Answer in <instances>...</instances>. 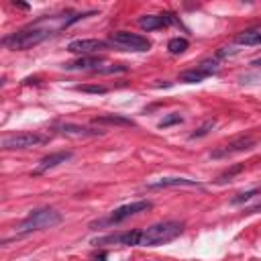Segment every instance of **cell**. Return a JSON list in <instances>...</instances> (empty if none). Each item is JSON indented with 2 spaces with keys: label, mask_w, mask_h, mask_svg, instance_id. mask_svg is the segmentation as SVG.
<instances>
[{
  "label": "cell",
  "mask_w": 261,
  "mask_h": 261,
  "mask_svg": "<svg viewBox=\"0 0 261 261\" xmlns=\"http://www.w3.org/2000/svg\"><path fill=\"white\" fill-rule=\"evenodd\" d=\"M94 12H71V10H65V12H57V14H47V16H41L37 20H33L31 24L22 27L20 31L16 33H10L8 37L2 39V45L6 49H12V51H24V49H31L43 41H47L49 37L57 35L59 31L67 29L69 24L90 16Z\"/></svg>",
  "instance_id": "obj_1"
},
{
  "label": "cell",
  "mask_w": 261,
  "mask_h": 261,
  "mask_svg": "<svg viewBox=\"0 0 261 261\" xmlns=\"http://www.w3.org/2000/svg\"><path fill=\"white\" fill-rule=\"evenodd\" d=\"M184 232L181 220H163L147 228H139V247H159Z\"/></svg>",
  "instance_id": "obj_2"
},
{
  "label": "cell",
  "mask_w": 261,
  "mask_h": 261,
  "mask_svg": "<svg viewBox=\"0 0 261 261\" xmlns=\"http://www.w3.org/2000/svg\"><path fill=\"white\" fill-rule=\"evenodd\" d=\"M63 220L61 212H57L55 208H37L33 212H29V216L18 224L16 228V237L12 239H20L24 234H31L35 230H45V228H53ZM12 239H4V245H8Z\"/></svg>",
  "instance_id": "obj_3"
},
{
  "label": "cell",
  "mask_w": 261,
  "mask_h": 261,
  "mask_svg": "<svg viewBox=\"0 0 261 261\" xmlns=\"http://www.w3.org/2000/svg\"><path fill=\"white\" fill-rule=\"evenodd\" d=\"M151 208H153V204H151L149 200H137V202L118 206V208L112 210L106 218L96 220V222H92L90 226H92V228H98V226H112V224H118V222H122V220H126V218H130V216H135V214L147 212V210H151Z\"/></svg>",
  "instance_id": "obj_4"
},
{
  "label": "cell",
  "mask_w": 261,
  "mask_h": 261,
  "mask_svg": "<svg viewBox=\"0 0 261 261\" xmlns=\"http://www.w3.org/2000/svg\"><path fill=\"white\" fill-rule=\"evenodd\" d=\"M108 43L118 47V49H124V51H149L151 49V41L143 35H137V33H130V31H116V33H110L108 37Z\"/></svg>",
  "instance_id": "obj_5"
},
{
  "label": "cell",
  "mask_w": 261,
  "mask_h": 261,
  "mask_svg": "<svg viewBox=\"0 0 261 261\" xmlns=\"http://www.w3.org/2000/svg\"><path fill=\"white\" fill-rule=\"evenodd\" d=\"M47 139L37 135V133H16V135H6L2 137L0 145L4 151H14V149H29V147H35V145H41L45 143Z\"/></svg>",
  "instance_id": "obj_6"
},
{
  "label": "cell",
  "mask_w": 261,
  "mask_h": 261,
  "mask_svg": "<svg viewBox=\"0 0 261 261\" xmlns=\"http://www.w3.org/2000/svg\"><path fill=\"white\" fill-rule=\"evenodd\" d=\"M255 147V139L251 135H241L237 139H232L230 143L218 147L216 151H212V157L214 159H222V157H230L234 153H243V151H249Z\"/></svg>",
  "instance_id": "obj_7"
},
{
  "label": "cell",
  "mask_w": 261,
  "mask_h": 261,
  "mask_svg": "<svg viewBox=\"0 0 261 261\" xmlns=\"http://www.w3.org/2000/svg\"><path fill=\"white\" fill-rule=\"evenodd\" d=\"M108 45L110 43L102 41V39H75V41L67 43V51L69 53H80L84 57V55H94V53L106 51Z\"/></svg>",
  "instance_id": "obj_8"
},
{
  "label": "cell",
  "mask_w": 261,
  "mask_h": 261,
  "mask_svg": "<svg viewBox=\"0 0 261 261\" xmlns=\"http://www.w3.org/2000/svg\"><path fill=\"white\" fill-rule=\"evenodd\" d=\"M175 18L171 12H165V14H145L139 18V27L145 29V31H157V29H165L169 24H173Z\"/></svg>",
  "instance_id": "obj_9"
},
{
  "label": "cell",
  "mask_w": 261,
  "mask_h": 261,
  "mask_svg": "<svg viewBox=\"0 0 261 261\" xmlns=\"http://www.w3.org/2000/svg\"><path fill=\"white\" fill-rule=\"evenodd\" d=\"M202 188L200 181L196 179H188V177H161L157 181H151L147 184L149 190H159V188Z\"/></svg>",
  "instance_id": "obj_10"
},
{
  "label": "cell",
  "mask_w": 261,
  "mask_h": 261,
  "mask_svg": "<svg viewBox=\"0 0 261 261\" xmlns=\"http://www.w3.org/2000/svg\"><path fill=\"white\" fill-rule=\"evenodd\" d=\"M69 159H71V153H69V151H57V153L45 155V157L39 161V167L35 169V173H43V171H47V169H51V167H57V165H61V163H65V161H69Z\"/></svg>",
  "instance_id": "obj_11"
},
{
  "label": "cell",
  "mask_w": 261,
  "mask_h": 261,
  "mask_svg": "<svg viewBox=\"0 0 261 261\" xmlns=\"http://www.w3.org/2000/svg\"><path fill=\"white\" fill-rule=\"evenodd\" d=\"M57 130L65 137H75V139H84V137H96V135H102V130H94V128H88V126H82V124H71V122H65V124H59Z\"/></svg>",
  "instance_id": "obj_12"
},
{
  "label": "cell",
  "mask_w": 261,
  "mask_h": 261,
  "mask_svg": "<svg viewBox=\"0 0 261 261\" xmlns=\"http://www.w3.org/2000/svg\"><path fill=\"white\" fill-rule=\"evenodd\" d=\"M100 63H102V57H96V55H84V57H80V59H75V61H69V63H65L63 67L65 69H69V71H84V69H96V67H100Z\"/></svg>",
  "instance_id": "obj_13"
},
{
  "label": "cell",
  "mask_w": 261,
  "mask_h": 261,
  "mask_svg": "<svg viewBox=\"0 0 261 261\" xmlns=\"http://www.w3.org/2000/svg\"><path fill=\"white\" fill-rule=\"evenodd\" d=\"M96 124H114V126H135V122L126 116H120V114H102L98 118H94Z\"/></svg>",
  "instance_id": "obj_14"
},
{
  "label": "cell",
  "mask_w": 261,
  "mask_h": 261,
  "mask_svg": "<svg viewBox=\"0 0 261 261\" xmlns=\"http://www.w3.org/2000/svg\"><path fill=\"white\" fill-rule=\"evenodd\" d=\"M234 41H237L239 45H245V47L261 45V31H255V29H251V31H243V33H239V35L234 37Z\"/></svg>",
  "instance_id": "obj_15"
},
{
  "label": "cell",
  "mask_w": 261,
  "mask_h": 261,
  "mask_svg": "<svg viewBox=\"0 0 261 261\" xmlns=\"http://www.w3.org/2000/svg\"><path fill=\"white\" fill-rule=\"evenodd\" d=\"M188 47H190V43H188V39H184V37H173V39H169V43H167V49H169L171 55H179V53H184Z\"/></svg>",
  "instance_id": "obj_16"
},
{
  "label": "cell",
  "mask_w": 261,
  "mask_h": 261,
  "mask_svg": "<svg viewBox=\"0 0 261 261\" xmlns=\"http://www.w3.org/2000/svg\"><path fill=\"white\" fill-rule=\"evenodd\" d=\"M208 75L204 73V71H200L198 67H194V69H188V71H184L181 75H179V80L181 82H188V84H200L202 80H206Z\"/></svg>",
  "instance_id": "obj_17"
},
{
  "label": "cell",
  "mask_w": 261,
  "mask_h": 261,
  "mask_svg": "<svg viewBox=\"0 0 261 261\" xmlns=\"http://www.w3.org/2000/svg\"><path fill=\"white\" fill-rule=\"evenodd\" d=\"M214 126H216V120H214V118H210V120H206L202 126H198V128L190 135V139H202V137H206Z\"/></svg>",
  "instance_id": "obj_18"
},
{
  "label": "cell",
  "mask_w": 261,
  "mask_h": 261,
  "mask_svg": "<svg viewBox=\"0 0 261 261\" xmlns=\"http://www.w3.org/2000/svg\"><path fill=\"white\" fill-rule=\"evenodd\" d=\"M243 169H245V165H243V163H237V165H232L230 169H224V171L218 175V179H216V181H220V184H222V181H228V179H232L237 173H241Z\"/></svg>",
  "instance_id": "obj_19"
},
{
  "label": "cell",
  "mask_w": 261,
  "mask_h": 261,
  "mask_svg": "<svg viewBox=\"0 0 261 261\" xmlns=\"http://www.w3.org/2000/svg\"><path fill=\"white\" fill-rule=\"evenodd\" d=\"M257 194H261V188H253V190H247V192H241V194H237L230 202L232 204H243V202H247V200H251L253 196H257Z\"/></svg>",
  "instance_id": "obj_20"
},
{
  "label": "cell",
  "mask_w": 261,
  "mask_h": 261,
  "mask_svg": "<svg viewBox=\"0 0 261 261\" xmlns=\"http://www.w3.org/2000/svg\"><path fill=\"white\" fill-rule=\"evenodd\" d=\"M198 69L204 71L206 75H212V73L218 71V61H216V59H204V61L198 65Z\"/></svg>",
  "instance_id": "obj_21"
},
{
  "label": "cell",
  "mask_w": 261,
  "mask_h": 261,
  "mask_svg": "<svg viewBox=\"0 0 261 261\" xmlns=\"http://www.w3.org/2000/svg\"><path fill=\"white\" fill-rule=\"evenodd\" d=\"M179 122H181V116H179L177 112H173V114L165 116L163 120H159V128H167V126H171V124H179Z\"/></svg>",
  "instance_id": "obj_22"
},
{
  "label": "cell",
  "mask_w": 261,
  "mask_h": 261,
  "mask_svg": "<svg viewBox=\"0 0 261 261\" xmlns=\"http://www.w3.org/2000/svg\"><path fill=\"white\" fill-rule=\"evenodd\" d=\"M96 73H118V71H126V65H108V67H96Z\"/></svg>",
  "instance_id": "obj_23"
},
{
  "label": "cell",
  "mask_w": 261,
  "mask_h": 261,
  "mask_svg": "<svg viewBox=\"0 0 261 261\" xmlns=\"http://www.w3.org/2000/svg\"><path fill=\"white\" fill-rule=\"evenodd\" d=\"M77 92H88V94H106L104 86H77Z\"/></svg>",
  "instance_id": "obj_24"
},
{
  "label": "cell",
  "mask_w": 261,
  "mask_h": 261,
  "mask_svg": "<svg viewBox=\"0 0 261 261\" xmlns=\"http://www.w3.org/2000/svg\"><path fill=\"white\" fill-rule=\"evenodd\" d=\"M261 210V202L259 204H255V206H251V208H247L245 210V214H255V212H259Z\"/></svg>",
  "instance_id": "obj_25"
},
{
  "label": "cell",
  "mask_w": 261,
  "mask_h": 261,
  "mask_svg": "<svg viewBox=\"0 0 261 261\" xmlns=\"http://www.w3.org/2000/svg\"><path fill=\"white\" fill-rule=\"evenodd\" d=\"M251 65H253V67H261V57L253 59V61H251Z\"/></svg>",
  "instance_id": "obj_26"
},
{
  "label": "cell",
  "mask_w": 261,
  "mask_h": 261,
  "mask_svg": "<svg viewBox=\"0 0 261 261\" xmlns=\"http://www.w3.org/2000/svg\"><path fill=\"white\" fill-rule=\"evenodd\" d=\"M106 259V253H100V255H96V261H104Z\"/></svg>",
  "instance_id": "obj_27"
}]
</instances>
